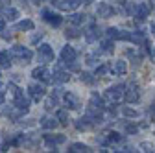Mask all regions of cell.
Returning a JSON list of instances; mask_svg holds the SVG:
<instances>
[{
  "instance_id": "22",
  "label": "cell",
  "mask_w": 155,
  "mask_h": 153,
  "mask_svg": "<svg viewBox=\"0 0 155 153\" xmlns=\"http://www.w3.org/2000/svg\"><path fill=\"white\" fill-rule=\"evenodd\" d=\"M126 70H127V65H126V61H116V63L113 65V72H114L116 76H122V74H126Z\"/></svg>"
},
{
  "instance_id": "19",
  "label": "cell",
  "mask_w": 155,
  "mask_h": 153,
  "mask_svg": "<svg viewBox=\"0 0 155 153\" xmlns=\"http://www.w3.org/2000/svg\"><path fill=\"white\" fill-rule=\"evenodd\" d=\"M127 39H129L131 43H135V44H142V43L146 41V35H144L142 31H131V33L127 35Z\"/></svg>"
},
{
  "instance_id": "31",
  "label": "cell",
  "mask_w": 155,
  "mask_h": 153,
  "mask_svg": "<svg viewBox=\"0 0 155 153\" xmlns=\"http://www.w3.org/2000/svg\"><path fill=\"white\" fill-rule=\"evenodd\" d=\"M122 112L126 114V116H129V118H137V116H139V112L135 111V109H131V107H124Z\"/></svg>"
},
{
  "instance_id": "43",
  "label": "cell",
  "mask_w": 155,
  "mask_h": 153,
  "mask_svg": "<svg viewBox=\"0 0 155 153\" xmlns=\"http://www.w3.org/2000/svg\"><path fill=\"white\" fill-rule=\"evenodd\" d=\"M4 28H6V24H4V18H2V21H0V31H2Z\"/></svg>"
},
{
  "instance_id": "21",
  "label": "cell",
  "mask_w": 155,
  "mask_h": 153,
  "mask_svg": "<svg viewBox=\"0 0 155 153\" xmlns=\"http://www.w3.org/2000/svg\"><path fill=\"white\" fill-rule=\"evenodd\" d=\"M11 55H9V52H0V67H2V68H9L11 67Z\"/></svg>"
},
{
  "instance_id": "46",
  "label": "cell",
  "mask_w": 155,
  "mask_h": 153,
  "mask_svg": "<svg viewBox=\"0 0 155 153\" xmlns=\"http://www.w3.org/2000/svg\"><path fill=\"white\" fill-rule=\"evenodd\" d=\"M46 2H50V4H55V2H57V0H46Z\"/></svg>"
},
{
  "instance_id": "30",
  "label": "cell",
  "mask_w": 155,
  "mask_h": 153,
  "mask_svg": "<svg viewBox=\"0 0 155 153\" xmlns=\"http://www.w3.org/2000/svg\"><path fill=\"white\" fill-rule=\"evenodd\" d=\"M100 46H102V52H107V54H111V52L114 50V46H113V41H111V39H109V41H104Z\"/></svg>"
},
{
  "instance_id": "8",
  "label": "cell",
  "mask_w": 155,
  "mask_h": 153,
  "mask_svg": "<svg viewBox=\"0 0 155 153\" xmlns=\"http://www.w3.org/2000/svg\"><path fill=\"white\" fill-rule=\"evenodd\" d=\"M43 18H45L48 24H52V26H61V22H63V18L57 15V13L50 11V9H43Z\"/></svg>"
},
{
  "instance_id": "41",
  "label": "cell",
  "mask_w": 155,
  "mask_h": 153,
  "mask_svg": "<svg viewBox=\"0 0 155 153\" xmlns=\"http://www.w3.org/2000/svg\"><path fill=\"white\" fill-rule=\"evenodd\" d=\"M41 39H43V33H37V35H33V37H31V43H39Z\"/></svg>"
},
{
  "instance_id": "33",
  "label": "cell",
  "mask_w": 155,
  "mask_h": 153,
  "mask_svg": "<svg viewBox=\"0 0 155 153\" xmlns=\"http://www.w3.org/2000/svg\"><path fill=\"white\" fill-rule=\"evenodd\" d=\"M109 70H111V67H109V65H100L98 68H96V76H105Z\"/></svg>"
},
{
  "instance_id": "6",
  "label": "cell",
  "mask_w": 155,
  "mask_h": 153,
  "mask_svg": "<svg viewBox=\"0 0 155 153\" xmlns=\"http://www.w3.org/2000/svg\"><path fill=\"white\" fill-rule=\"evenodd\" d=\"M28 90H30V96H31L33 102L43 100V98H45V94H46V89H45L43 85H37V83H31V85L28 87Z\"/></svg>"
},
{
  "instance_id": "17",
  "label": "cell",
  "mask_w": 155,
  "mask_h": 153,
  "mask_svg": "<svg viewBox=\"0 0 155 153\" xmlns=\"http://www.w3.org/2000/svg\"><path fill=\"white\" fill-rule=\"evenodd\" d=\"M65 103H67L68 109H78V107H80V100H78L72 92H67L65 94Z\"/></svg>"
},
{
  "instance_id": "44",
  "label": "cell",
  "mask_w": 155,
  "mask_h": 153,
  "mask_svg": "<svg viewBox=\"0 0 155 153\" xmlns=\"http://www.w3.org/2000/svg\"><path fill=\"white\" fill-rule=\"evenodd\" d=\"M30 2H31V4H39V2H41V0H30Z\"/></svg>"
},
{
  "instance_id": "47",
  "label": "cell",
  "mask_w": 155,
  "mask_h": 153,
  "mask_svg": "<svg viewBox=\"0 0 155 153\" xmlns=\"http://www.w3.org/2000/svg\"><path fill=\"white\" fill-rule=\"evenodd\" d=\"M153 59H155V52H153Z\"/></svg>"
},
{
  "instance_id": "35",
  "label": "cell",
  "mask_w": 155,
  "mask_h": 153,
  "mask_svg": "<svg viewBox=\"0 0 155 153\" xmlns=\"http://www.w3.org/2000/svg\"><path fill=\"white\" fill-rule=\"evenodd\" d=\"M109 140L111 142H120L122 140V135H118V133H109Z\"/></svg>"
},
{
  "instance_id": "29",
  "label": "cell",
  "mask_w": 155,
  "mask_h": 153,
  "mask_svg": "<svg viewBox=\"0 0 155 153\" xmlns=\"http://www.w3.org/2000/svg\"><path fill=\"white\" fill-rule=\"evenodd\" d=\"M70 151L72 153H85V151H89V148L85 144H72L70 146Z\"/></svg>"
},
{
  "instance_id": "25",
  "label": "cell",
  "mask_w": 155,
  "mask_h": 153,
  "mask_svg": "<svg viewBox=\"0 0 155 153\" xmlns=\"http://www.w3.org/2000/svg\"><path fill=\"white\" fill-rule=\"evenodd\" d=\"M55 120H59L61 125H67V124H68V114H67V111H57Z\"/></svg>"
},
{
  "instance_id": "20",
  "label": "cell",
  "mask_w": 155,
  "mask_h": 153,
  "mask_svg": "<svg viewBox=\"0 0 155 153\" xmlns=\"http://www.w3.org/2000/svg\"><path fill=\"white\" fill-rule=\"evenodd\" d=\"M91 107L104 109V107H105V105H104V98H102V96H98L96 92H92V94H91Z\"/></svg>"
},
{
  "instance_id": "10",
  "label": "cell",
  "mask_w": 155,
  "mask_h": 153,
  "mask_svg": "<svg viewBox=\"0 0 155 153\" xmlns=\"http://www.w3.org/2000/svg\"><path fill=\"white\" fill-rule=\"evenodd\" d=\"M0 17H2L4 21H15L18 17V11L11 6H4V8H0Z\"/></svg>"
},
{
  "instance_id": "18",
  "label": "cell",
  "mask_w": 155,
  "mask_h": 153,
  "mask_svg": "<svg viewBox=\"0 0 155 153\" xmlns=\"http://www.w3.org/2000/svg\"><path fill=\"white\" fill-rule=\"evenodd\" d=\"M113 13H114V9H113L111 6H107V4H100V6H98V17L109 18V17H113Z\"/></svg>"
},
{
  "instance_id": "42",
  "label": "cell",
  "mask_w": 155,
  "mask_h": 153,
  "mask_svg": "<svg viewBox=\"0 0 155 153\" xmlns=\"http://www.w3.org/2000/svg\"><path fill=\"white\" fill-rule=\"evenodd\" d=\"M150 114H151V118H155V105H151V109H150Z\"/></svg>"
},
{
  "instance_id": "37",
  "label": "cell",
  "mask_w": 155,
  "mask_h": 153,
  "mask_svg": "<svg viewBox=\"0 0 155 153\" xmlns=\"http://www.w3.org/2000/svg\"><path fill=\"white\" fill-rule=\"evenodd\" d=\"M137 131H139L137 125H126V133H131V135H133V133H137Z\"/></svg>"
},
{
  "instance_id": "2",
  "label": "cell",
  "mask_w": 155,
  "mask_h": 153,
  "mask_svg": "<svg viewBox=\"0 0 155 153\" xmlns=\"http://www.w3.org/2000/svg\"><path fill=\"white\" fill-rule=\"evenodd\" d=\"M9 55L11 57H15V59H21V61H30L31 57H33V54H31V50H28L26 46H22V44H15L13 48H11V52H9Z\"/></svg>"
},
{
  "instance_id": "1",
  "label": "cell",
  "mask_w": 155,
  "mask_h": 153,
  "mask_svg": "<svg viewBox=\"0 0 155 153\" xmlns=\"http://www.w3.org/2000/svg\"><path fill=\"white\" fill-rule=\"evenodd\" d=\"M9 92L13 94V98H15V107L24 109V111H28V109H30V100L24 96V92H22L21 89H18V87L9 85Z\"/></svg>"
},
{
  "instance_id": "39",
  "label": "cell",
  "mask_w": 155,
  "mask_h": 153,
  "mask_svg": "<svg viewBox=\"0 0 155 153\" xmlns=\"http://www.w3.org/2000/svg\"><path fill=\"white\" fill-rule=\"evenodd\" d=\"M87 63H89V65H94V63H96V55H94V54H89V55H87Z\"/></svg>"
},
{
  "instance_id": "3",
  "label": "cell",
  "mask_w": 155,
  "mask_h": 153,
  "mask_svg": "<svg viewBox=\"0 0 155 153\" xmlns=\"http://www.w3.org/2000/svg\"><path fill=\"white\" fill-rule=\"evenodd\" d=\"M126 89V92H124V96H126V100H127V103H137L139 102V87H137V83H129L127 87H124Z\"/></svg>"
},
{
  "instance_id": "16",
  "label": "cell",
  "mask_w": 155,
  "mask_h": 153,
  "mask_svg": "<svg viewBox=\"0 0 155 153\" xmlns=\"http://www.w3.org/2000/svg\"><path fill=\"white\" fill-rule=\"evenodd\" d=\"M98 35H100V30L96 28V24H91V26L87 28V31H85V37H87L89 43L96 41V39H98Z\"/></svg>"
},
{
  "instance_id": "13",
  "label": "cell",
  "mask_w": 155,
  "mask_h": 153,
  "mask_svg": "<svg viewBox=\"0 0 155 153\" xmlns=\"http://www.w3.org/2000/svg\"><path fill=\"white\" fill-rule=\"evenodd\" d=\"M57 8L63 9V11H70V9H76L78 6L81 4V0H63V2H55Z\"/></svg>"
},
{
  "instance_id": "14",
  "label": "cell",
  "mask_w": 155,
  "mask_h": 153,
  "mask_svg": "<svg viewBox=\"0 0 155 153\" xmlns=\"http://www.w3.org/2000/svg\"><path fill=\"white\" fill-rule=\"evenodd\" d=\"M52 80L57 81V83H67V81L70 80V76H68V72H65V70H61V68H55L54 74H52Z\"/></svg>"
},
{
  "instance_id": "15",
  "label": "cell",
  "mask_w": 155,
  "mask_h": 153,
  "mask_svg": "<svg viewBox=\"0 0 155 153\" xmlns=\"http://www.w3.org/2000/svg\"><path fill=\"white\" fill-rule=\"evenodd\" d=\"M45 140L48 146H57V144H63L67 140L65 135H45Z\"/></svg>"
},
{
  "instance_id": "24",
  "label": "cell",
  "mask_w": 155,
  "mask_h": 153,
  "mask_svg": "<svg viewBox=\"0 0 155 153\" xmlns=\"http://www.w3.org/2000/svg\"><path fill=\"white\" fill-rule=\"evenodd\" d=\"M80 35H81V31L78 30V28H67V31H65V37H67V39H78Z\"/></svg>"
},
{
  "instance_id": "5",
  "label": "cell",
  "mask_w": 155,
  "mask_h": 153,
  "mask_svg": "<svg viewBox=\"0 0 155 153\" xmlns=\"http://www.w3.org/2000/svg\"><path fill=\"white\" fill-rule=\"evenodd\" d=\"M39 61L43 63H48V61H54V50L50 48V44H39Z\"/></svg>"
},
{
  "instance_id": "27",
  "label": "cell",
  "mask_w": 155,
  "mask_h": 153,
  "mask_svg": "<svg viewBox=\"0 0 155 153\" xmlns=\"http://www.w3.org/2000/svg\"><path fill=\"white\" fill-rule=\"evenodd\" d=\"M15 30H33V22H31V21H28V18H26V21H21V22L17 24V28H15Z\"/></svg>"
},
{
  "instance_id": "38",
  "label": "cell",
  "mask_w": 155,
  "mask_h": 153,
  "mask_svg": "<svg viewBox=\"0 0 155 153\" xmlns=\"http://www.w3.org/2000/svg\"><path fill=\"white\" fill-rule=\"evenodd\" d=\"M124 9H126V13H131V15H133L135 6H133V4H124Z\"/></svg>"
},
{
  "instance_id": "36",
  "label": "cell",
  "mask_w": 155,
  "mask_h": 153,
  "mask_svg": "<svg viewBox=\"0 0 155 153\" xmlns=\"http://www.w3.org/2000/svg\"><path fill=\"white\" fill-rule=\"evenodd\" d=\"M4 98H6V85L0 83V103H4Z\"/></svg>"
},
{
  "instance_id": "12",
  "label": "cell",
  "mask_w": 155,
  "mask_h": 153,
  "mask_svg": "<svg viewBox=\"0 0 155 153\" xmlns=\"http://www.w3.org/2000/svg\"><path fill=\"white\" fill-rule=\"evenodd\" d=\"M61 59H63V63L76 61V50L72 46H63V50H61Z\"/></svg>"
},
{
  "instance_id": "40",
  "label": "cell",
  "mask_w": 155,
  "mask_h": 153,
  "mask_svg": "<svg viewBox=\"0 0 155 153\" xmlns=\"http://www.w3.org/2000/svg\"><path fill=\"white\" fill-rule=\"evenodd\" d=\"M0 35H2V37H4V39H6V41H9V39H11V37H13V35H11V33H8L6 30H2V31H0Z\"/></svg>"
},
{
  "instance_id": "34",
  "label": "cell",
  "mask_w": 155,
  "mask_h": 153,
  "mask_svg": "<svg viewBox=\"0 0 155 153\" xmlns=\"http://www.w3.org/2000/svg\"><path fill=\"white\" fill-rule=\"evenodd\" d=\"M55 103H57V96L54 94V96H50V98L46 100V105H45V107H46V109H54Z\"/></svg>"
},
{
  "instance_id": "26",
  "label": "cell",
  "mask_w": 155,
  "mask_h": 153,
  "mask_svg": "<svg viewBox=\"0 0 155 153\" xmlns=\"http://www.w3.org/2000/svg\"><path fill=\"white\" fill-rule=\"evenodd\" d=\"M41 125H43V129H54V127L57 125V122H55L54 118H46V116H45V118L41 120Z\"/></svg>"
},
{
  "instance_id": "28",
  "label": "cell",
  "mask_w": 155,
  "mask_h": 153,
  "mask_svg": "<svg viewBox=\"0 0 155 153\" xmlns=\"http://www.w3.org/2000/svg\"><path fill=\"white\" fill-rule=\"evenodd\" d=\"M91 125H92V124L89 122V118H87V116H85V118H81V120H78V122H76V127H78V129H80V131H81V129H89Z\"/></svg>"
},
{
  "instance_id": "7",
  "label": "cell",
  "mask_w": 155,
  "mask_h": 153,
  "mask_svg": "<svg viewBox=\"0 0 155 153\" xmlns=\"http://www.w3.org/2000/svg\"><path fill=\"white\" fill-rule=\"evenodd\" d=\"M31 76H33L35 80H41V81H45V83L52 81V72H50L46 67H37V68L31 72Z\"/></svg>"
},
{
  "instance_id": "4",
  "label": "cell",
  "mask_w": 155,
  "mask_h": 153,
  "mask_svg": "<svg viewBox=\"0 0 155 153\" xmlns=\"http://www.w3.org/2000/svg\"><path fill=\"white\" fill-rule=\"evenodd\" d=\"M124 87H126V85H114V87L107 89V90H105V98H107L109 102H118V100L124 96Z\"/></svg>"
},
{
  "instance_id": "32",
  "label": "cell",
  "mask_w": 155,
  "mask_h": 153,
  "mask_svg": "<svg viewBox=\"0 0 155 153\" xmlns=\"http://www.w3.org/2000/svg\"><path fill=\"white\" fill-rule=\"evenodd\" d=\"M81 81H83V83H87V85H92V83H94L92 74H89V72H83V74H81Z\"/></svg>"
},
{
  "instance_id": "9",
  "label": "cell",
  "mask_w": 155,
  "mask_h": 153,
  "mask_svg": "<svg viewBox=\"0 0 155 153\" xmlns=\"http://www.w3.org/2000/svg\"><path fill=\"white\" fill-rule=\"evenodd\" d=\"M127 31H122V30H118V28H109L107 30V37L111 41H126L127 39Z\"/></svg>"
},
{
  "instance_id": "11",
  "label": "cell",
  "mask_w": 155,
  "mask_h": 153,
  "mask_svg": "<svg viewBox=\"0 0 155 153\" xmlns=\"http://www.w3.org/2000/svg\"><path fill=\"white\" fill-rule=\"evenodd\" d=\"M148 13H150V8H148L146 4H139L137 8H135V11H133V15H135V21H137V22L144 21V18L148 17Z\"/></svg>"
},
{
  "instance_id": "45",
  "label": "cell",
  "mask_w": 155,
  "mask_h": 153,
  "mask_svg": "<svg viewBox=\"0 0 155 153\" xmlns=\"http://www.w3.org/2000/svg\"><path fill=\"white\" fill-rule=\"evenodd\" d=\"M151 31H153V35H155V22L151 24Z\"/></svg>"
},
{
  "instance_id": "23",
  "label": "cell",
  "mask_w": 155,
  "mask_h": 153,
  "mask_svg": "<svg viewBox=\"0 0 155 153\" xmlns=\"http://www.w3.org/2000/svg\"><path fill=\"white\" fill-rule=\"evenodd\" d=\"M68 22H72V24H83L85 22V15L72 13V15H68Z\"/></svg>"
}]
</instances>
